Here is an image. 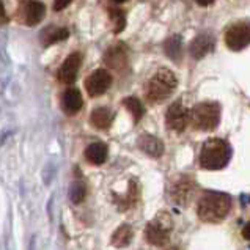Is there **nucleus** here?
<instances>
[{
  "label": "nucleus",
  "mask_w": 250,
  "mask_h": 250,
  "mask_svg": "<svg viewBox=\"0 0 250 250\" xmlns=\"http://www.w3.org/2000/svg\"><path fill=\"white\" fill-rule=\"evenodd\" d=\"M231 209V198L222 192H206L198 202V217L203 222L219 224Z\"/></svg>",
  "instance_id": "nucleus-1"
},
{
  "label": "nucleus",
  "mask_w": 250,
  "mask_h": 250,
  "mask_svg": "<svg viewBox=\"0 0 250 250\" xmlns=\"http://www.w3.org/2000/svg\"><path fill=\"white\" fill-rule=\"evenodd\" d=\"M178 85L176 76L173 74V71H170L167 68L158 69L151 79H149L145 85V98L151 104H161L175 91Z\"/></svg>",
  "instance_id": "nucleus-2"
},
{
  "label": "nucleus",
  "mask_w": 250,
  "mask_h": 250,
  "mask_svg": "<svg viewBox=\"0 0 250 250\" xmlns=\"http://www.w3.org/2000/svg\"><path fill=\"white\" fill-rule=\"evenodd\" d=\"M231 158V148L222 139H209L200 151V166L206 170L224 168Z\"/></svg>",
  "instance_id": "nucleus-3"
},
{
  "label": "nucleus",
  "mask_w": 250,
  "mask_h": 250,
  "mask_svg": "<svg viewBox=\"0 0 250 250\" xmlns=\"http://www.w3.org/2000/svg\"><path fill=\"white\" fill-rule=\"evenodd\" d=\"M189 121L198 131H214L220 121V105L217 103H200L189 110Z\"/></svg>",
  "instance_id": "nucleus-4"
},
{
  "label": "nucleus",
  "mask_w": 250,
  "mask_h": 250,
  "mask_svg": "<svg viewBox=\"0 0 250 250\" xmlns=\"http://www.w3.org/2000/svg\"><path fill=\"white\" fill-rule=\"evenodd\" d=\"M171 219L168 214L161 212L158 217L153 219L151 222H148L145 228V238L151 246L156 247H164L170 239V231H171Z\"/></svg>",
  "instance_id": "nucleus-5"
},
{
  "label": "nucleus",
  "mask_w": 250,
  "mask_h": 250,
  "mask_svg": "<svg viewBox=\"0 0 250 250\" xmlns=\"http://www.w3.org/2000/svg\"><path fill=\"white\" fill-rule=\"evenodd\" d=\"M250 40V27L247 22H236L225 32V44L231 51L246 49Z\"/></svg>",
  "instance_id": "nucleus-6"
},
{
  "label": "nucleus",
  "mask_w": 250,
  "mask_h": 250,
  "mask_svg": "<svg viewBox=\"0 0 250 250\" xmlns=\"http://www.w3.org/2000/svg\"><path fill=\"white\" fill-rule=\"evenodd\" d=\"M195 190H197V184L194 183V180L188 176H181L180 180H176L175 184L170 188V197L176 205L186 206L194 198Z\"/></svg>",
  "instance_id": "nucleus-7"
},
{
  "label": "nucleus",
  "mask_w": 250,
  "mask_h": 250,
  "mask_svg": "<svg viewBox=\"0 0 250 250\" xmlns=\"http://www.w3.org/2000/svg\"><path fill=\"white\" fill-rule=\"evenodd\" d=\"M166 123L168 129L175 132H183L189 125V109H186L183 103H173L167 109Z\"/></svg>",
  "instance_id": "nucleus-8"
},
{
  "label": "nucleus",
  "mask_w": 250,
  "mask_h": 250,
  "mask_svg": "<svg viewBox=\"0 0 250 250\" xmlns=\"http://www.w3.org/2000/svg\"><path fill=\"white\" fill-rule=\"evenodd\" d=\"M112 83V74L105 69H96L95 73L90 74L87 79H85V88L90 96L96 98L101 96L109 90Z\"/></svg>",
  "instance_id": "nucleus-9"
},
{
  "label": "nucleus",
  "mask_w": 250,
  "mask_h": 250,
  "mask_svg": "<svg viewBox=\"0 0 250 250\" xmlns=\"http://www.w3.org/2000/svg\"><path fill=\"white\" fill-rule=\"evenodd\" d=\"M46 16V6L41 2H21L19 19L24 25L33 27L40 24Z\"/></svg>",
  "instance_id": "nucleus-10"
},
{
  "label": "nucleus",
  "mask_w": 250,
  "mask_h": 250,
  "mask_svg": "<svg viewBox=\"0 0 250 250\" xmlns=\"http://www.w3.org/2000/svg\"><path fill=\"white\" fill-rule=\"evenodd\" d=\"M82 65V55L81 54H71L66 57V60L63 62V65L60 66L59 73H57V77L62 83L71 85L74 83V81L77 79V73H79Z\"/></svg>",
  "instance_id": "nucleus-11"
},
{
  "label": "nucleus",
  "mask_w": 250,
  "mask_h": 250,
  "mask_svg": "<svg viewBox=\"0 0 250 250\" xmlns=\"http://www.w3.org/2000/svg\"><path fill=\"white\" fill-rule=\"evenodd\" d=\"M214 47H216V38L212 37V33L209 32L200 33L190 44V55L194 57L195 60H200L208 55L209 52H212Z\"/></svg>",
  "instance_id": "nucleus-12"
},
{
  "label": "nucleus",
  "mask_w": 250,
  "mask_h": 250,
  "mask_svg": "<svg viewBox=\"0 0 250 250\" xmlns=\"http://www.w3.org/2000/svg\"><path fill=\"white\" fill-rule=\"evenodd\" d=\"M127 60H129V57H127V52L123 44L110 46L104 54L105 65L112 69H117V71L125 69L127 66Z\"/></svg>",
  "instance_id": "nucleus-13"
},
{
  "label": "nucleus",
  "mask_w": 250,
  "mask_h": 250,
  "mask_svg": "<svg viewBox=\"0 0 250 250\" xmlns=\"http://www.w3.org/2000/svg\"><path fill=\"white\" fill-rule=\"evenodd\" d=\"M83 105L82 101V95L77 88H68L65 93L62 95V109L68 115H74L77 113Z\"/></svg>",
  "instance_id": "nucleus-14"
},
{
  "label": "nucleus",
  "mask_w": 250,
  "mask_h": 250,
  "mask_svg": "<svg viewBox=\"0 0 250 250\" xmlns=\"http://www.w3.org/2000/svg\"><path fill=\"white\" fill-rule=\"evenodd\" d=\"M139 146L145 154L151 156V158H161L164 153V144L162 140H159L156 135H149V134H144L140 135L139 139Z\"/></svg>",
  "instance_id": "nucleus-15"
},
{
  "label": "nucleus",
  "mask_w": 250,
  "mask_h": 250,
  "mask_svg": "<svg viewBox=\"0 0 250 250\" xmlns=\"http://www.w3.org/2000/svg\"><path fill=\"white\" fill-rule=\"evenodd\" d=\"M107 154H109V148L105 144L101 142H96V144H91L85 148V159H87L93 166H101L105 162Z\"/></svg>",
  "instance_id": "nucleus-16"
},
{
  "label": "nucleus",
  "mask_w": 250,
  "mask_h": 250,
  "mask_svg": "<svg viewBox=\"0 0 250 250\" xmlns=\"http://www.w3.org/2000/svg\"><path fill=\"white\" fill-rule=\"evenodd\" d=\"M113 118H115V113L109 107H98V109L93 110L90 121L96 129H109Z\"/></svg>",
  "instance_id": "nucleus-17"
},
{
  "label": "nucleus",
  "mask_w": 250,
  "mask_h": 250,
  "mask_svg": "<svg viewBox=\"0 0 250 250\" xmlns=\"http://www.w3.org/2000/svg\"><path fill=\"white\" fill-rule=\"evenodd\" d=\"M134 238V231L132 228L127 225V224H123L120 228H117L115 233L112 234V246H115L118 249H123V247H127L131 244V241Z\"/></svg>",
  "instance_id": "nucleus-18"
},
{
  "label": "nucleus",
  "mask_w": 250,
  "mask_h": 250,
  "mask_svg": "<svg viewBox=\"0 0 250 250\" xmlns=\"http://www.w3.org/2000/svg\"><path fill=\"white\" fill-rule=\"evenodd\" d=\"M181 49H183V41L180 35H173V37H170L164 42V52L173 62L181 60V52H183Z\"/></svg>",
  "instance_id": "nucleus-19"
},
{
  "label": "nucleus",
  "mask_w": 250,
  "mask_h": 250,
  "mask_svg": "<svg viewBox=\"0 0 250 250\" xmlns=\"http://www.w3.org/2000/svg\"><path fill=\"white\" fill-rule=\"evenodd\" d=\"M123 105L126 107L127 110L131 112V115L134 118V121L137 123V121L142 120L145 113V109H144V104L140 103V99H137L135 96H129V98H125L123 99Z\"/></svg>",
  "instance_id": "nucleus-20"
},
{
  "label": "nucleus",
  "mask_w": 250,
  "mask_h": 250,
  "mask_svg": "<svg viewBox=\"0 0 250 250\" xmlns=\"http://www.w3.org/2000/svg\"><path fill=\"white\" fill-rule=\"evenodd\" d=\"M109 18H110L112 24H113V32H115V33L123 32V28L126 25V13H125V10L117 8V6L113 5L109 8Z\"/></svg>",
  "instance_id": "nucleus-21"
},
{
  "label": "nucleus",
  "mask_w": 250,
  "mask_h": 250,
  "mask_svg": "<svg viewBox=\"0 0 250 250\" xmlns=\"http://www.w3.org/2000/svg\"><path fill=\"white\" fill-rule=\"evenodd\" d=\"M69 37V32L68 28H52V30H47L44 33V46H51V44H55V42H60V41H65L66 38Z\"/></svg>",
  "instance_id": "nucleus-22"
},
{
  "label": "nucleus",
  "mask_w": 250,
  "mask_h": 250,
  "mask_svg": "<svg viewBox=\"0 0 250 250\" xmlns=\"http://www.w3.org/2000/svg\"><path fill=\"white\" fill-rule=\"evenodd\" d=\"M87 197V186L81 181H76L69 188V198L73 203H82Z\"/></svg>",
  "instance_id": "nucleus-23"
},
{
  "label": "nucleus",
  "mask_w": 250,
  "mask_h": 250,
  "mask_svg": "<svg viewBox=\"0 0 250 250\" xmlns=\"http://www.w3.org/2000/svg\"><path fill=\"white\" fill-rule=\"evenodd\" d=\"M6 22H8V16H6L5 5L0 2V25H5Z\"/></svg>",
  "instance_id": "nucleus-24"
},
{
  "label": "nucleus",
  "mask_w": 250,
  "mask_h": 250,
  "mask_svg": "<svg viewBox=\"0 0 250 250\" xmlns=\"http://www.w3.org/2000/svg\"><path fill=\"white\" fill-rule=\"evenodd\" d=\"M68 5H69V2H55V3H54V10H55V11H60V10H63V8H66Z\"/></svg>",
  "instance_id": "nucleus-25"
},
{
  "label": "nucleus",
  "mask_w": 250,
  "mask_h": 250,
  "mask_svg": "<svg viewBox=\"0 0 250 250\" xmlns=\"http://www.w3.org/2000/svg\"><path fill=\"white\" fill-rule=\"evenodd\" d=\"M249 230H250V225H249V224H246V225H244V230H242V234H244V238H246L247 241L250 239V234H249Z\"/></svg>",
  "instance_id": "nucleus-26"
},
{
  "label": "nucleus",
  "mask_w": 250,
  "mask_h": 250,
  "mask_svg": "<svg viewBox=\"0 0 250 250\" xmlns=\"http://www.w3.org/2000/svg\"><path fill=\"white\" fill-rule=\"evenodd\" d=\"M241 200H242V205H244V206L249 205V195H247V194H242V195H241Z\"/></svg>",
  "instance_id": "nucleus-27"
},
{
  "label": "nucleus",
  "mask_w": 250,
  "mask_h": 250,
  "mask_svg": "<svg viewBox=\"0 0 250 250\" xmlns=\"http://www.w3.org/2000/svg\"><path fill=\"white\" fill-rule=\"evenodd\" d=\"M168 250H178V249H175V247H171V249H168Z\"/></svg>",
  "instance_id": "nucleus-28"
}]
</instances>
